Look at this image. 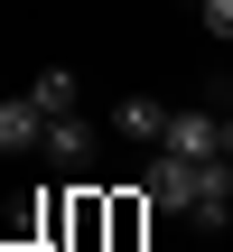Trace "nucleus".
<instances>
[{
  "label": "nucleus",
  "instance_id": "20e7f679",
  "mask_svg": "<svg viewBox=\"0 0 233 252\" xmlns=\"http://www.w3.org/2000/svg\"><path fill=\"white\" fill-rule=\"evenodd\" d=\"M168 112H177V103L121 94V103H112V140H131V150H159V140H168Z\"/></svg>",
  "mask_w": 233,
  "mask_h": 252
},
{
  "label": "nucleus",
  "instance_id": "f03ea898",
  "mask_svg": "<svg viewBox=\"0 0 233 252\" xmlns=\"http://www.w3.org/2000/svg\"><path fill=\"white\" fill-rule=\"evenodd\" d=\"M159 150H177V159H224V112H215V103H177Z\"/></svg>",
  "mask_w": 233,
  "mask_h": 252
},
{
  "label": "nucleus",
  "instance_id": "7ed1b4c3",
  "mask_svg": "<svg viewBox=\"0 0 233 252\" xmlns=\"http://www.w3.org/2000/svg\"><path fill=\"white\" fill-rule=\"evenodd\" d=\"M37 159H47V168H65V178H84V168H93V122H84V112H56V122H47V140H37Z\"/></svg>",
  "mask_w": 233,
  "mask_h": 252
},
{
  "label": "nucleus",
  "instance_id": "0eeeda50",
  "mask_svg": "<svg viewBox=\"0 0 233 252\" xmlns=\"http://www.w3.org/2000/svg\"><path fill=\"white\" fill-rule=\"evenodd\" d=\"M187 9L205 19V37H224V47H233V0H187Z\"/></svg>",
  "mask_w": 233,
  "mask_h": 252
},
{
  "label": "nucleus",
  "instance_id": "1a4fd4ad",
  "mask_svg": "<svg viewBox=\"0 0 233 252\" xmlns=\"http://www.w3.org/2000/svg\"><path fill=\"white\" fill-rule=\"evenodd\" d=\"M224 103H233V84H224V94H215V112H224Z\"/></svg>",
  "mask_w": 233,
  "mask_h": 252
},
{
  "label": "nucleus",
  "instance_id": "423d86ee",
  "mask_svg": "<svg viewBox=\"0 0 233 252\" xmlns=\"http://www.w3.org/2000/svg\"><path fill=\"white\" fill-rule=\"evenodd\" d=\"M28 103H37L47 122H56V112H75V75H65V65H37V84H28Z\"/></svg>",
  "mask_w": 233,
  "mask_h": 252
},
{
  "label": "nucleus",
  "instance_id": "6e6552de",
  "mask_svg": "<svg viewBox=\"0 0 233 252\" xmlns=\"http://www.w3.org/2000/svg\"><path fill=\"white\" fill-rule=\"evenodd\" d=\"M224 159H233V103H224Z\"/></svg>",
  "mask_w": 233,
  "mask_h": 252
},
{
  "label": "nucleus",
  "instance_id": "39448f33",
  "mask_svg": "<svg viewBox=\"0 0 233 252\" xmlns=\"http://www.w3.org/2000/svg\"><path fill=\"white\" fill-rule=\"evenodd\" d=\"M37 140H47V112L28 94H0V159H37Z\"/></svg>",
  "mask_w": 233,
  "mask_h": 252
},
{
  "label": "nucleus",
  "instance_id": "f257e3e1",
  "mask_svg": "<svg viewBox=\"0 0 233 252\" xmlns=\"http://www.w3.org/2000/svg\"><path fill=\"white\" fill-rule=\"evenodd\" d=\"M196 187H205V159L149 150V168H140V206H149V215H187V206H196Z\"/></svg>",
  "mask_w": 233,
  "mask_h": 252
}]
</instances>
